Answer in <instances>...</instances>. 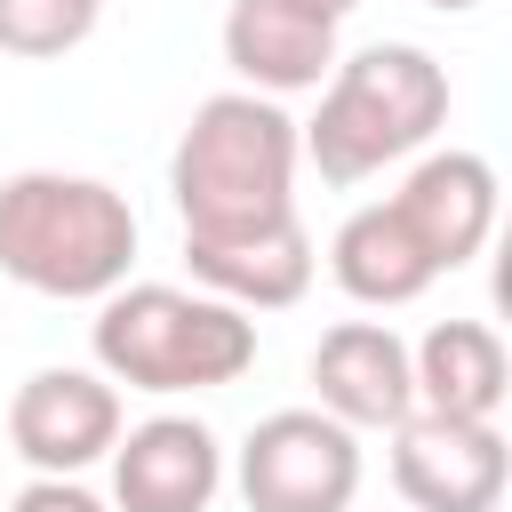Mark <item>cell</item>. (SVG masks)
Returning a JSON list of instances; mask_svg holds the SVG:
<instances>
[{
  "instance_id": "obj_17",
  "label": "cell",
  "mask_w": 512,
  "mask_h": 512,
  "mask_svg": "<svg viewBox=\"0 0 512 512\" xmlns=\"http://www.w3.org/2000/svg\"><path fill=\"white\" fill-rule=\"evenodd\" d=\"M296 8H312V16H328V24H344V16L360 8V0H296Z\"/></svg>"
},
{
  "instance_id": "obj_16",
  "label": "cell",
  "mask_w": 512,
  "mask_h": 512,
  "mask_svg": "<svg viewBox=\"0 0 512 512\" xmlns=\"http://www.w3.org/2000/svg\"><path fill=\"white\" fill-rule=\"evenodd\" d=\"M8 512H104V504H96L72 472H40L32 488H16V504H8Z\"/></svg>"
},
{
  "instance_id": "obj_11",
  "label": "cell",
  "mask_w": 512,
  "mask_h": 512,
  "mask_svg": "<svg viewBox=\"0 0 512 512\" xmlns=\"http://www.w3.org/2000/svg\"><path fill=\"white\" fill-rule=\"evenodd\" d=\"M184 264H192V280L208 296H224L240 312H280V304H296L312 288V264L320 256H312L304 216H272L256 232H216V240H192L184 232Z\"/></svg>"
},
{
  "instance_id": "obj_18",
  "label": "cell",
  "mask_w": 512,
  "mask_h": 512,
  "mask_svg": "<svg viewBox=\"0 0 512 512\" xmlns=\"http://www.w3.org/2000/svg\"><path fill=\"white\" fill-rule=\"evenodd\" d=\"M424 8H440V16H464V8H480V0H424Z\"/></svg>"
},
{
  "instance_id": "obj_1",
  "label": "cell",
  "mask_w": 512,
  "mask_h": 512,
  "mask_svg": "<svg viewBox=\"0 0 512 512\" xmlns=\"http://www.w3.org/2000/svg\"><path fill=\"white\" fill-rule=\"evenodd\" d=\"M296 160H304V136L280 112V96L224 88L192 104L168 152V192H176L184 232L216 240V232H256L272 216H296Z\"/></svg>"
},
{
  "instance_id": "obj_7",
  "label": "cell",
  "mask_w": 512,
  "mask_h": 512,
  "mask_svg": "<svg viewBox=\"0 0 512 512\" xmlns=\"http://www.w3.org/2000/svg\"><path fill=\"white\" fill-rule=\"evenodd\" d=\"M8 440L32 472H88L120 440V384L104 368H32L8 400Z\"/></svg>"
},
{
  "instance_id": "obj_6",
  "label": "cell",
  "mask_w": 512,
  "mask_h": 512,
  "mask_svg": "<svg viewBox=\"0 0 512 512\" xmlns=\"http://www.w3.org/2000/svg\"><path fill=\"white\" fill-rule=\"evenodd\" d=\"M512 480V448L480 416H432L408 408L392 424V488L408 512H496Z\"/></svg>"
},
{
  "instance_id": "obj_14",
  "label": "cell",
  "mask_w": 512,
  "mask_h": 512,
  "mask_svg": "<svg viewBox=\"0 0 512 512\" xmlns=\"http://www.w3.org/2000/svg\"><path fill=\"white\" fill-rule=\"evenodd\" d=\"M328 272H336V288H344L352 304H376V312L416 304V296L440 280L432 256L416 248V232L392 216V200L352 208V216L336 224V240H328Z\"/></svg>"
},
{
  "instance_id": "obj_3",
  "label": "cell",
  "mask_w": 512,
  "mask_h": 512,
  "mask_svg": "<svg viewBox=\"0 0 512 512\" xmlns=\"http://www.w3.org/2000/svg\"><path fill=\"white\" fill-rule=\"evenodd\" d=\"M440 120H448V64L416 40H376V48L328 64L320 112L296 136L328 184H360V176L424 152L440 136Z\"/></svg>"
},
{
  "instance_id": "obj_13",
  "label": "cell",
  "mask_w": 512,
  "mask_h": 512,
  "mask_svg": "<svg viewBox=\"0 0 512 512\" xmlns=\"http://www.w3.org/2000/svg\"><path fill=\"white\" fill-rule=\"evenodd\" d=\"M408 376H416V408L496 424L512 392V352L488 320H432L424 344H408Z\"/></svg>"
},
{
  "instance_id": "obj_8",
  "label": "cell",
  "mask_w": 512,
  "mask_h": 512,
  "mask_svg": "<svg viewBox=\"0 0 512 512\" xmlns=\"http://www.w3.org/2000/svg\"><path fill=\"white\" fill-rule=\"evenodd\" d=\"M224 488V448L200 416H144L112 440V504L120 512H208Z\"/></svg>"
},
{
  "instance_id": "obj_5",
  "label": "cell",
  "mask_w": 512,
  "mask_h": 512,
  "mask_svg": "<svg viewBox=\"0 0 512 512\" xmlns=\"http://www.w3.org/2000/svg\"><path fill=\"white\" fill-rule=\"evenodd\" d=\"M240 496L248 512H352L360 496V440L328 408H272L240 440Z\"/></svg>"
},
{
  "instance_id": "obj_4",
  "label": "cell",
  "mask_w": 512,
  "mask_h": 512,
  "mask_svg": "<svg viewBox=\"0 0 512 512\" xmlns=\"http://www.w3.org/2000/svg\"><path fill=\"white\" fill-rule=\"evenodd\" d=\"M96 368L128 392H216V384H240L256 368V320L224 296H192V288H168V280H120L112 296H96Z\"/></svg>"
},
{
  "instance_id": "obj_12",
  "label": "cell",
  "mask_w": 512,
  "mask_h": 512,
  "mask_svg": "<svg viewBox=\"0 0 512 512\" xmlns=\"http://www.w3.org/2000/svg\"><path fill=\"white\" fill-rule=\"evenodd\" d=\"M224 64L256 96L320 88L328 64H336V24L296 8V0H232L224 8Z\"/></svg>"
},
{
  "instance_id": "obj_15",
  "label": "cell",
  "mask_w": 512,
  "mask_h": 512,
  "mask_svg": "<svg viewBox=\"0 0 512 512\" xmlns=\"http://www.w3.org/2000/svg\"><path fill=\"white\" fill-rule=\"evenodd\" d=\"M96 16L104 0H0V56H24V64L72 56L96 32Z\"/></svg>"
},
{
  "instance_id": "obj_2",
  "label": "cell",
  "mask_w": 512,
  "mask_h": 512,
  "mask_svg": "<svg viewBox=\"0 0 512 512\" xmlns=\"http://www.w3.org/2000/svg\"><path fill=\"white\" fill-rule=\"evenodd\" d=\"M136 264V208L104 176L16 168L0 184V272L56 304H96Z\"/></svg>"
},
{
  "instance_id": "obj_9",
  "label": "cell",
  "mask_w": 512,
  "mask_h": 512,
  "mask_svg": "<svg viewBox=\"0 0 512 512\" xmlns=\"http://www.w3.org/2000/svg\"><path fill=\"white\" fill-rule=\"evenodd\" d=\"M392 216L416 232V248L432 256V272H456L488 248L496 232V168L480 152H424L408 168V184L392 192Z\"/></svg>"
},
{
  "instance_id": "obj_10",
  "label": "cell",
  "mask_w": 512,
  "mask_h": 512,
  "mask_svg": "<svg viewBox=\"0 0 512 512\" xmlns=\"http://www.w3.org/2000/svg\"><path fill=\"white\" fill-rule=\"evenodd\" d=\"M312 384L320 408L352 432H392L416 408V376H408V344L384 320H336L312 344Z\"/></svg>"
}]
</instances>
